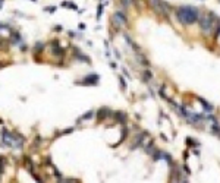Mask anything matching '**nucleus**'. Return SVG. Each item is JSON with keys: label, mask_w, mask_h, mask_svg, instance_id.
<instances>
[{"label": "nucleus", "mask_w": 220, "mask_h": 183, "mask_svg": "<svg viewBox=\"0 0 220 183\" xmlns=\"http://www.w3.org/2000/svg\"><path fill=\"white\" fill-rule=\"evenodd\" d=\"M112 19H113V24L116 25V28H122L128 24V18L123 12H115Z\"/></svg>", "instance_id": "4"}, {"label": "nucleus", "mask_w": 220, "mask_h": 183, "mask_svg": "<svg viewBox=\"0 0 220 183\" xmlns=\"http://www.w3.org/2000/svg\"><path fill=\"white\" fill-rule=\"evenodd\" d=\"M151 78H153L151 72H150V70H145V72H144V79L148 81V79H151Z\"/></svg>", "instance_id": "11"}, {"label": "nucleus", "mask_w": 220, "mask_h": 183, "mask_svg": "<svg viewBox=\"0 0 220 183\" xmlns=\"http://www.w3.org/2000/svg\"><path fill=\"white\" fill-rule=\"evenodd\" d=\"M94 116V111H93V110H88V111H87V113H85L84 116L82 117H79V119H78V123H79V122H82V120H87V119H91V117Z\"/></svg>", "instance_id": "9"}, {"label": "nucleus", "mask_w": 220, "mask_h": 183, "mask_svg": "<svg viewBox=\"0 0 220 183\" xmlns=\"http://www.w3.org/2000/svg\"><path fill=\"white\" fill-rule=\"evenodd\" d=\"M107 114H110V111H109V108H106V107H104V108H101V110L99 111V119L101 120V119H104Z\"/></svg>", "instance_id": "10"}, {"label": "nucleus", "mask_w": 220, "mask_h": 183, "mask_svg": "<svg viewBox=\"0 0 220 183\" xmlns=\"http://www.w3.org/2000/svg\"><path fill=\"white\" fill-rule=\"evenodd\" d=\"M136 60H139V63L144 65V66H150V62L147 60V57H145L142 53H139V51L136 53Z\"/></svg>", "instance_id": "6"}, {"label": "nucleus", "mask_w": 220, "mask_h": 183, "mask_svg": "<svg viewBox=\"0 0 220 183\" xmlns=\"http://www.w3.org/2000/svg\"><path fill=\"white\" fill-rule=\"evenodd\" d=\"M12 41H13V43H18V41H19V34H16V32L12 34Z\"/></svg>", "instance_id": "13"}, {"label": "nucleus", "mask_w": 220, "mask_h": 183, "mask_svg": "<svg viewBox=\"0 0 220 183\" xmlns=\"http://www.w3.org/2000/svg\"><path fill=\"white\" fill-rule=\"evenodd\" d=\"M82 83L85 85H97L99 83V75H88L82 79Z\"/></svg>", "instance_id": "5"}, {"label": "nucleus", "mask_w": 220, "mask_h": 183, "mask_svg": "<svg viewBox=\"0 0 220 183\" xmlns=\"http://www.w3.org/2000/svg\"><path fill=\"white\" fill-rule=\"evenodd\" d=\"M120 3H122V6L129 7V6H131V3H132V0H120Z\"/></svg>", "instance_id": "12"}, {"label": "nucleus", "mask_w": 220, "mask_h": 183, "mask_svg": "<svg viewBox=\"0 0 220 183\" xmlns=\"http://www.w3.org/2000/svg\"><path fill=\"white\" fill-rule=\"evenodd\" d=\"M119 82H120V86H122V89H125V88H126V82L123 81V78H122V76H119Z\"/></svg>", "instance_id": "14"}, {"label": "nucleus", "mask_w": 220, "mask_h": 183, "mask_svg": "<svg viewBox=\"0 0 220 183\" xmlns=\"http://www.w3.org/2000/svg\"><path fill=\"white\" fill-rule=\"evenodd\" d=\"M115 117H116V122H119V123H125V120H126V114L123 111H116Z\"/></svg>", "instance_id": "7"}, {"label": "nucleus", "mask_w": 220, "mask_h": 183, "mask_svg": "<svg viewBox=\"0 0 220 183\" xmlns=\"http://www.w3.org/2000/svg\"><path fill=\"white\" fill-rule=\"evenodd\" d=\"M150 6H151V9L157 15L164 18L169 16V12L172 10V7L166 1H163V0H150Z\"/></svg>", "instance_id": "3"}, {"label": "nucleus", "mask_w": 220, "mask_h": 183, "mask_svg": "<svg viewBox=\"0 0 220 183\" xmlns=\"http://www.w3.org/2000/svg\"><path fill=\"white\" fill-rule=\"evenodd\" d=\"M198 22H200V28H201V31H203L205 35L213 34V31L216 30V27H214L216 16H214V13H213V12L205 13V15H201L200 19H198Z\"/></svg>", "instance_id": "2"}, {"label": "nucleus", "mask_w": 220, "mask_h": 183, "mask_svg": "<svg viewBox=\"0 0 220 183\" xmlns=\"http://www.w3.org/2000/svg\"><path fill=\"white\" fill-rule=\"evenodd\" d=\"M175 16L182 25H192L200 19L201 15L200 10L194 6H179L175 10Z\"/></svg>", "instance_id": "1"}, {"label": "nucleus", "mask_w": 220, "mask_h": 183, "mask_svg": "<svg viewBox=\"0 0 220 183\" xmlns=\"http://www.w3.org/2000/svg\"><path fill=\"white\" fill-rule=\"evenodd\" d=\"M1 163H3V158H0V171H1Z\"/></svg>", "instance_id": "15"}, {"label": "nucleus", "mask_w": 220, "mask_h": 183, "mask_svg": "<svg viewBox=\"0 0 220 183\" xmlns=\"http://www.w3.org/2000/svg\"><path fill=\"white\" fill-rule=\"evenodd\" d=\"M198 101L204 106V110H205V111H213V106H211V104H208V103L205 100H203L201 97H198Z\"/></svg>", "instance_id": "8"}]
</instances>
